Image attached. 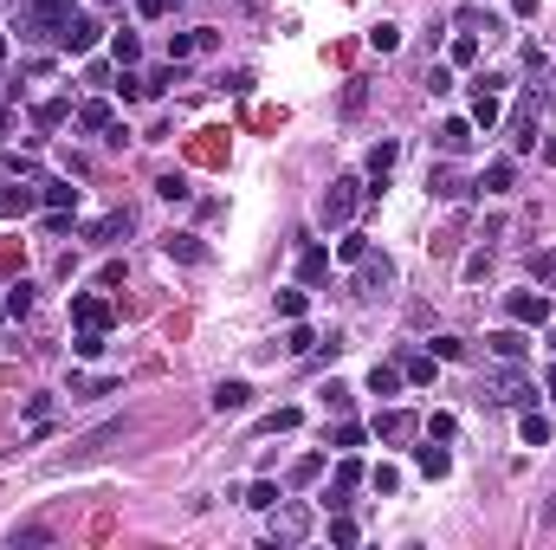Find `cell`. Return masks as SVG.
<instances>
[{
	"label": "cell",
	"instance_id": "obj_10",
	"mask_svg": "<svg viewBox=\"0 0 556 550\" xmlns=\"http://www.w3.org/2000/svg\"><path fill=\"white\" fill-rule=\"evenodd\" d=\"M434 143H440V156H466L472 150V117H447Z\"/></svg>",
	"mask_w": 556,
	"mask_h": 550
},
{
	"label": "cell",
	"instance_id": "obj_24",
	"mask_svg": "<svg viewBox=\"0 0 556 550\" xmlns=\"http://www.w3.org/2000/svg\"><path fill=\"white\" fill-rule=\"evenodd\" d=\"M285 350H292V357H311V350H317V330H311L304 317H292V330H285Z\"/></svg>",
	"mask_w": 556,
	"mask_h": 550
},
{
	"label": "cell",
	"instance_id": "obj_32",
	"mask_svg": "<svg viewBox=\"0 0 556 550\" xmlns=\"http://www.w3.org/2000/svg\"><path fill=\"white\" fill-rule=\"evenodd\" d=\"M492 350H499V363H518V357H524V337H518V330H499Z\"/></svg>",
	"mask_w": 556,
	"mask_h": 550
},
{
	"label": "cell",
	"instance_id": "obj_13",
	"mask_svg": "<svg viewBox=\"0 0 556 550\" xmlns=\"http://www.w3.org/2000/svg\"><path fill=\"white\" fill-rule=\"evenodd\" d=\"M72 317H78V330H110V305H104V298H91V292H85V298H72Z\"/></svg>",
	"mask_w": 556,
	"mask_h": 550
},
{
	"label": "cell",
	"instance_id": "obj_5",
	"mask_svg": "<svg viewBox=\"0 0 556 550\" xmlns=\"http://www.w3.org/2000/svg\"><path fill=\"white\" fill-rule=\"evenodd\" d=\"M98 39H104V20H91V14H72V20H65V33H58V46L72 52V58L98 52Z\"/></svg>",
	"mask_w": 556,
	"mask_h": 550
},
{
	"label": "cell",
	"instance_id": "obj_15",
	"mask_svg": "<svg viewBox=\"0 0 556 550\" xmlns=\"http://www.w3.org/2000/svg\"><path fill=\"white\" fill-rule=\"evenodd\" d=\"M427 194H440V201H459V194H472V182H466L459 169H434V175H427Z\"/></svg>",
	"mask_w": 556,
	"mask_h": 550
},
{
	"label": "cell",
	"instance_id": "obj_17",
	"mask_svg": "<svg viewBox=\"0 0 556 550\" xmlns=\"http://www.w3.org/2000/svg\"><path fill=\"white\" fill-rule=\"evenodd\" d=\"M298 279H304V285H324V279H330V253H324V246H304V253H298Z\"/></svg>",
	"mask_w": 556,
	"mask_h": 550
},
{
	"label": "cell",
	"instance_id": "obj_46",
	"mask_svg": "<svg viewBox=\"0 0 556 550\" xmlns=\"http://www.w3.org/2000/svg\"><path fill=\"white\" fill-rule=\"evenodd\" d=\"M330 544L350 550V544H356V524H350V518H330Z\"/></svg>",
	"mask_w": 556,
	"mask_h": 550
},
{
	"label": "cell",
	"instance_id": "obj_27",
	"mask_svg": "<svg viewBox=\"0 0 556 550\" xmlns=\"http://www.w3.org/2000/svg\"><path fill=\"white\" fill-rule=\"evenodd\" d=\"M117 117H110V104L104 98H91V104H78V130H110Z\"/></svg>",
	"mask_w": 556,
	"mask_h": 550
},
{
	"label": "cell",
	"instance_id": "obj_4",
	"mask_svg": "<svg viewBox=\"0 0 556 550\" xmlns=\"http://www.w3.org/2000/svg\"><path fill=\"white\" fill-rule=\"evenodd\" d=\"M304 537H311V512L278 499V505H272V544H304Z\"/></svg>",
	"mask_w": 556,
	"mask_h": 550
},
{
	"label": "cell",
	"instance_id": "obj_52",
	"mask_svg": "<svg viewBox=\"0 0 556 550\" xmlns=\"http://www.w3.org/2000/svg\"><path fill=\"white\" fill-rule=\"evenodd\" d=\"M543 162H550V169H556V136H550V143H543Z\"/></svg>",
	"mask_w": 556,
	"mask_h": 550
},
{
	"label": "cell",
	"instance_id": "obj_38",
	"mask_svg": "<svg viewBox=\"0 0 556 550\" xmlns=\"http://www.w3.org/2000/svg\"><path fill=\"white\" fill-rule=\"evenodd\" d=\"M156 194L162 201H188V175H156Z\"/></svg>",
	"mask_w": 556,
	"mask_h": 550
},
{
	"label": "cell",
	"instance_id": "obj_43",
	"mask_svg": "<svg viewBox=\"0 0 556 550\" xmlns=\"http://www.w3.org/2000/svg\"><path fill=\"white\" fill-rule=\"evenodd\" d=\"M472 58H479V39L459 33V39H453V65H472Z\"/></svg>",
	"mask_w": 556,
	"mask_h": 550
},
{
	"label": "cell",
	"instance_id": "obj_23",
	"mask_svg": "<svg viewBox=\"0 0 556 550\" xmlns=\"http://www.w3.org/2000/svg\"><path fill=\"white\" fill-rule=\"evenodd\" d=\"M123 233H129V214H104V221H98V227H91L85 240H98V246H117Z\"/></svg>",
	"mask_w": 556,
	"mask_h": 550
},
{
	"label": "cell",
	"instance_id": "obj_37",
	"mask_svg": "<svg viewBox=\"0 0 556 550\" xmlns=\"http://www.w3.org/2000/svg\"><path fill=\"white\" fill-rule=\"evenodd\" d=\"M369 46H376V52H395V46H401V26H388V20L369 26Z\"/></svg>",
	"mask_w": 556,
	"mask_h": 550
},
{
	"label": "cell",
	"instance_id": "obj_20",
	"mask_svg": "<svg viewBox=\"0 0 556 550\" xmlns=\"http://www.w3.org/2000/svg\"><path fill=\"white\" fill-rule=\"evenodd\" d=\"M33 201H39V194H33V188H26L20 175H14V188H0V214L14 221V214H26V208H33Z\"/></svg>",
	"mask_w": 556,
	"mask_h": 550
},
{
	"label": "cell",
	"instance_id": "obj_9",
	"mask_svg": "<svg viewBox=\"0 0 556 550\" xmlns=\"http://www.w3.org/2000/svg\"><path fill=\"white\" fill-rule=\"evenodd\" d=\"M472 188H479V194H511V188H518V162H511V156L485 162V175H479Z\"/></svg>",
	"mask_w": 556,
	"mask_h": 550
},
{
	"label": "cell",
	"instance_id": "obj_16",
	"mask_svg": "<svg viewBox=\"0 0 556 550\" xmlns=\"http://www.w3.org/2000/svg\"><path fill=\"white\" fill-rule=\"evenodd\" d=\"M162 253H169V259H181V265H207V246H201L194 233H169V240H162Z\"/></svg>",
	"mask_w": 556,
	"mask_h": 550
},
{
	"label": "cell",
	"instance_id": "obj_39",
	"mask_svg": "<svg viewBox=\"0 0 556 550\" xmlns=\"http://www.w3.org/2000/svg\"><path fill=\"white\" fill-rule=\"evenodd\" d=\"M330 441H336V447H343V453H350V447H363V441H369V434H363V428H356V421H336V434H330Z\"/></svg>",
	"mask_w": 556,
	"mask_h": 550
},
{
	"label": "cell",
	"instance_id": "obj_57",
	"mask_svg": "<svg viewBox=\"0 0 556 550\" xmlns=\"http://www.w3.org/2000/svg\"><path fill=\"white\" fill-rule=\"evenodd\" d=\"M98 7H110V0H98Z\"/></svg>",
	"mask_w": 556,
	"mask_h": 550
},
{
	"label": "cell",
	"instance_id": "obj_14",
	"mask_svg": "<svg viewBox=\"0 0 556 550\" xmlns=\"http://www.w3.org/2000/svg\"><path fill=\"white\" fill-rule=\"evenodd\" d=\"M376 434H382V441H414V434H421V421H414L407 408H388V415L376 421Z\"/></svg>",
	"mask_w": 556,
	"mask_h": 550
},
{
	"label": "cell",
	"instance_id": "obj_56",
	"mask_svg": "<svg viewBox=\"0 0 556 550\" xmlns=\"http://www.w3.org/2000/svg\"><path fill=\"white\" fill-rule=\"evenodd\" d=\"M0 58H7V33H0Z\"/></svg>",
	"mask_w": 556,
	"mask_h": 550
},
{
	"label": "cell",
	"instance_id": "obj_45",
	"mask_svg": "<svg viewBox=\"0 0 556 550\" xmlns=\"http://www.w3.org/2000/svg\"><path fill=\"white\" fill-rule=\"evenodd\" d=\"M369 486H376V493H395V486H401V472H395V466H376V472H369Z\"/></svg>",
	"mask_w": 556,
	"mask_h": 550
},
{
	"label": "cell",
	"instance_id": "obj_26",
	"mask_svg": "<svg viewBox=\"0 0 556 550\" xmlns=\"http://www.w3.org/2000/svg\"><path fill=\"white\" fill-rule=\"evenodd\" d=\"M518 434H524V447H550V421L537 415V408H524V421H518Z\"/></svg>",
	"mask_w": 556,
	"mask_h": 550
},
{
	"label": "cell",
	"instance_id": "obj_41",
	"mask_svg": "<svg viewBox=\"0 0 556 550\" xmlns=\"http://www.w3.org/2000/svg\"><path fill=\"white\" fill-rule=\"evenodd\" d=\"M7 544H14V550H33V544H46V524H26V531L14 524V537H7Z\"/></svg>",
	"mask_w": 556,
	"mask_h": 550
},
{
	"label": "cell",
	"instance_id": "obj_31",
	"mask_svg": "<svg viewBox=\"0 0 556 550\" xmlns=\"http://www.w3.org/2000/svg\"><path fill=\"white\" fill-rule=\"evenodd\" d=\"M0 298H7V317H26V311H33V285H26V279H20V285H7Z\"/></svg>",
	"mask_w": 556,
	"mask_h": 550
},
{
	"label": "cell",
	"instance_id": "obj_29",
	"mask_svg": "<svg viewBox=\"0 0 556 550\" xmlns=\"http://www.w3.org/2000/svg\"><path fill=\"white\" fill-rule=\"evenodd\" d=\"M401 376H407V382H434V350H414V357L401 363Z\"/></svg>",
	"mask_w": 556,
	"mask_h": 550
},
{
	"label": "cell",
	"instance_id": "obj_12",
	"mask_svg": "<svg viewBox=\"0 0 556 550\" xmlns=\"http://www.w3.org/2000/svg\"><path fill=\"white\" fill-rule=\"evenodd\" d=\"M395 156H401V143H395V136H382V143L369 150V182H376L369 194H382V182H388V169H395Z\"/></svg>",
	"mask_w": 556,
	"mask_h": 550
},
{
	"label": "cell",
	"instance_id": "obj_25",
	"mask_svg": "<svg viewBox=\"0 0 556 550\" xmlns=\"http://www.w3.org/2000/svg\"><path fill=\"white\" fill-rule=\"evenodd\" d=\"M65 117H72V104H65V98H46V104L33 110V123H39V130H65Z\"/></svg>",
	"mask_w": 556,
	"mask_h": 550
},
{
	"label": "cell",
	"instance_id": "obj_18",
	"mask_svg": "<svg viewBox=\"0 0 556 550\" xmlns=\"http://www.w3.org/2000/svg\"><path fill=\"white\" fill-rule=\"evenodd\" d=\"M511 150H518V156L537 150V110H530V104H518V117H511Z\"/></svg>",
	"mask_w": 556,
	"mask_h": 550
},
{
	"label": "cell",
	"instance_id": "obj_8",
	"mask_svg": "<svg viewBox=\"0 0 556 550\" xmlns=\"http://www.w3.org/2000/svg\"><path fill=\"white\" fill-rule=\"evenodd\" d=\"M356 486H363V460H356V453H343V460H336V486L324 493V505L343 512V493H356Z\"/></svg>",
	"mask_w": 556,
	"mask_h": 550
},
{
	"label": "cell",
	"instance_id": "obj_36",
	"mask_svg": "<svg viewBox=\"0 0 556 550\" xmlns=\"http://www.w3.org/2000/svg\"><path fill=\"white\" fill-rule=\"evenodd\" d=\"M298 421H304V415H298V408H278V415H265L259 428H265V434H285V428H298Z\"/></svg>",
	"mask_w": 556,
	"mask_h": 550
},
{
	"label": "cell",
	"instance_id": "obj_22",
	"mask_svg": "<svg viewBox=\"0 0 556 550\" xmlns=\"http://www.w3.org/2000/svg\"><path fill=\"white\" fill-rule=\"evenodd\" d=\"M492 123H499V98H492V78H485L472 98V130H492Z\"/></svg>",
	"mask_w": 556,
	"mask_h": 550
},
{
	"label": "cell",
	"instance_id": "obj_51",
	"mask_svg": "<svg viewBox=\"0 0 556 550\" xmlns=\"http://www.w3.org/2000/svg\"><path fill=\"white\" fill-rule=\"evenodd\" d=\"M162 7H169V0H136V14H143V20H156Z\"/></svg>",
	"mask_w": 556,
	"mask_h": 550
},
{
	"label": "cell",
	"instance_id": "obj_54",
	"mask_svg": "<svg viewBox=\"0 0 556 550\" xmlns=\"http://www.w3.org/2000/svg\"><path fill=\"white\" fill-rule=\"evenodd\" d=\"M543 389H550V395H556V363H550V376H543Z\"/></svg>",
	"mask_w": 556,
	"mask_h": 550
},
{
	"label": "cell",
	"instance_id": "obj_35",
	"mask_svg": "<svg viewBox=\"0 0 556 550\" xmlns=\"http://www.w3.org/2000/svg\"><path fill=\"white\" fill-rule=\"evenodd\" d=\"M427 350H434V363H459V357H466V343H459V337H434Z\"/></svg>",
	"mask_w": 556,
	"mask_h": 550
},
{
	"label": "cell",
	"instance_id": "obj_44",
	"mask_svg": "<svg viewBox=\"0 0 556 550\" xmlns=\"http://www.w3.org/2000/svg\"><path fill=\"white\" fill-rule=\"evenodd\" d=\"M7 175H20V182H33V175H39V162H33V156H20V150H14V156H7Z\"/></svg>",
	"mask_w": 556,
	"mask_h": 550
},
{
	"label": "cell",
	"instance_id": "obj_19",
	"mask_svg": "<svg viewBox=\"0 0 556 550\" xmlns=\"http://www.w3.org/2000/svg\"><path fill=\"white\" fill-rule=\"evenodd\" d=\"M39 201H46L52 214H72V208H78V188H72V182H39Z\"/></svg>",
	"mask_w": 556,
	"mask_h": 550
},
{
	"label": "cell",
	"instance_id": "obj_42",
	"mask_svg": "<svg viewBox=\"0 0 556 550\" xmlns=\"http://www.w3.org/2000/svg\"><path fill=\"white\" fill-rule=\"evenodd\" d=\"M72 350H78V357H104V330H78Z\"/></svg>",
	"mask_w": 556,
	"mask_h": 550
},
{
	"label": "cell",
	"instance_id": "obj_2",
	"mask_svg": "<svg viewBox=\"0 0 556 550\" xmlns=\"http://www.w3.org/2000/svg\"><path fill=\"white\" fill-rule=\"evenodd\" d=\"M72 14H78L72 0H20V33H33V39H58Z\"/></svg>",
	"mask_w": 556,
	"mask_h": 550
},
{
	"label": "cell",
	"instance_id": "obj_7",
	"mask_svg": "<svg viewBox=\"0 0 556 550\" xmlns=\"http://www.w3.org/2000/svg\"><path fill=\"white\" fill-rule=\"evenodd\" d=\"M505 317L511 324H550V298L543 292H511L505 298Z\"/></svg>",
	"mask_w": 556,
	"mask_h": 550
},
{
	"label": "cell",
	"instance_id": "obj_28",
	"mask_svg": "<svg viewBox=\"0 0 556 550\" xmlns=\"http://www.w3.org/2000/svg\"><path fill=\"white\" fill-rule=\"evenodd\" d=\"M395 389H401V369L395 363H376L369 369V395H395Z\"/></svg>",
	"mask_w": 556,
	"mask_h": 550
},
{
	"label": "cell",
	"instance_id": "obj_40",
	"mask_svg": "<svg viewBox=\"0 0 556 550\" xmlns=\"http://www.w3.org/2000/svg\"><path fill=\"white\" fill-rule=\"evenodd\" d=\"M143 85H149V98H162V91H169V85H181V72H175V65H162V72H149V78H143Z\"/></svg>",
	"mask_w": 556,
	"mask_h": 550
},
{
	"label": "cell",
	"instance_id": "obj_58",
	"mask_svg": "<svg viewBox=\"0 0 556 550\" xmlns=\"http://www.w3.org/2000/svg\"><path fill=\"white\" fill-rule=\"evenodd\" d=\"M550 343H556V330H550Z\"/></svg>",
	"mask_w": 556,
	"mask_h": 550
},
{
	"label": "cell",
	"instance_id": "obj_53",
	"mask_svg": "<svg viewBox=\"0 0 556 550\" xmlns=\"http://www.w3.org/2000/svg\"><path fill=\"white\" fill-rule=\"evenodd\" d=\"M543 524H556V499H550V505H543Z\"/></svg>",
	"mask_w": 556,
	"mask_h": 550
},
{
	"label": "cell",
	"instance_id": "obj_33",
	"mask_svg": "<svg viewBox=\"0 0 556 550\" xmlns=\"http://www.w3.org/2000/svg\"><path fill=\"white\" fill-rule=\"evenodd\" d=\"M110 52H117V65H136V58H143V39H136V33H117Z\"/></svg>",
	"mask_w": 556,
	"mask_h": 550
},
{
	"label": "cell",
	"instance_id": "obj_49",
	"mask_svg": "<svg viewBox=\"0 0 556 550\" xmlns=\"http://www.w3.org/2000/svg\"><path fill=\"white\" fill-rule=\"evenodd\" d=\"M317 472H324V460H317V453H311V460H298V466H292V479H298V486H311V479H317Z\"/></svg>",
	"mask_w": 556,
	"mask_h": 550
},
{
	"label": "cell",
	"instance_id": "obj_1",
	"mask_svg": "<svg viewBox=\"0 0 556 550\" xmlns=\"http://www.w3.org/2000/svg\"><path fill=\"white\" fill-rule=\"evenodd\" d=\"M356 208H363V182H356V175H336V182L324 188V201H317V221H324V227H350Z\"/></svg>",
	"mask_w": 556,
	"mask_h": 550
},
{
	"label": "cell",
	"instance_id": "obj_55",
	"mask_svg": "<svg viewBox=\"0 0 556 550\" xmlns=\"http://www.w3.org/2000/svg\"><path fill=\"white\" fill-rule=\"evenodd\" d=\"M0 136H7V104H0Z\"/></svg>",
	"mask_w": 556,
	"mask_h": 550
},
{
	"label": "cell",
	"instance_id": "obj_48",
	"mask_svg": "<svg viewBox=\"0 0 556 550\" xmlns=\"http://www.w3.org/2000/svg\"><path fill=\"white\" fill-rule=\"evenodd\" d=\"M363 253H369V240H363V233H350V240H343V246H336V259H350V265H356Z\"/></svg>",
	"mask_w": 556,
	"mask_h": 550
},
{
	"label": "cell",
	"instance_id": "obj_47",
	"mask_svg": "<svg viewBox=\"0 0 556 550\" xmlns=\"http://www.w3.org/2000/svg\"><path fill=\"white\" fill-rule=\"evenodd\" d=\"M278 317H304V292H278Z\"/></svg>",
	"mask_w": 556,
	"mask_h": 550
},
{
	"label": "cell",
	"instance_id": "obj_50",
	"mask_svg": "<svg viewBox=\"0 0 556 550\" xmlns=\"http://www.w3.org/2000/svg\"><path fill=\"white\" fill-rule=\"evenodd\" d=\"M427 434H434V441H453V434H459V421H453V415H434V421H427Z\"/></svg>",
	"mask_w": 556,
	"mask_h": 550
},
{
	"label": "cell",
	"instance_id": "obj_21",
	"mask_svg": "<svg viewBox=\"0 0 556 550\" xmlns=\"http://www.w3.org/2000/svg\"><path fill=\"white\" fill-rule=\"evenodd\" d=\"M414 466H421V472H427V479H447V472H453V453H447V447H434V441H427V447H421V453H414Z\"/></svg>",
	"mask_w": 556,
	"mask_h": 550
},
{
	"label": "cell",
	"instance_id": "obj_6",
	"mask_svg": "<svg viewBox=\"0 0 556 550\" xmlns=\"http://www.w3.org/2000/svg\"><path fill=\"white\" fill-rule=\"evenodd\" d=\"M485 395L505 401V408H530V382L518 369H499V376H485Z\"/></svg>",
	"mask_w": 556,
	"mask_h": 550
},
{
	"label": "cell",
	"instance_id": "obj_34",
	"mask_svg": "<svg viewBox=\"0 0 556 550\" xmlns=\"http://www.w3.org/2000/svg\"><path fill=\"white\" fill-rule=\"evenodd\" d=\"M278 499H285V493H278V486H272V479H259V486L246 493V505H252V512H272Z\"/></svg>",
	"mask_w": 556,
	"mask_h": 550
},
{
	"label": "cell",
	"instance_id": "obj_3",
	"mask_svg": "<svg viewBox=\"0 0 556 550\" xmlns=\"http://www.w3.org/2000/svg\"><path fill=\"white\" fill-rule=\"evenodd\" d=\"M395 285V259L388 253H363L356 259V285H350V298H382Z\"/></svg>",
	"mask_w": 556,
	"mask_h": 550
},
{
	"label": "cell",
	"instance_id": "obj_30",
	"mask_svg": "<svg viewBox=\"0 0 556 550\" xmlns=\"http://www.w3.org/2000/svg\"><path fill=\"white\" fill-rule=\"evenodd\" d=\"M214 33H169V58H188V52H201Z\"/></svg>",
	"mask_w": 556,
	"mask_h": 550
},
{
	"label": "cell",
	"instance_id": "obj_11",
	"mask_svg": "<svg viewBox=\"0 0 556 550\" xmlns=\"http://www.w3.org/2000/svg\"><path fill=\"white\" fill-rule=\"evenodd\" d=\"M246 408H252L246 382H214V415H246Z\"/></svg>",
	"mask_w": 556,
	"mask_h": 550
}]
</instances>
